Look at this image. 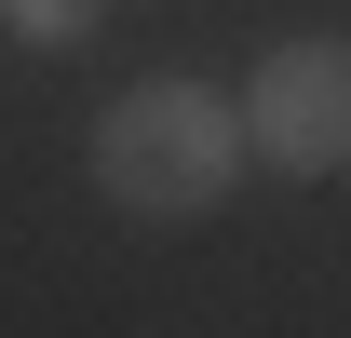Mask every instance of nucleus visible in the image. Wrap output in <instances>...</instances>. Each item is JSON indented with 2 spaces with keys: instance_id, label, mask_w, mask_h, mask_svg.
I'll list each match as a JSON object with an SVG mask.
<instances>
[{
  "instance_id": "f03ea898",
  "label": "nucleus",
  "mask_w": 351,
  "mask_h": 338,
  "mask_svg": "<svg viewBox=\"0 0 351 338\" xmlns=\"http://www.w3.org/2000/svg\"><path fill=\"white\" fill-rule=\"evenodd\" d=\"M243 149H270L284 176H351V41H270V68L243 82Z\"/></svg>"
},
{
  "instance_id": "f257e3e1",
  "label": "nucleus",
  "mask_w": 351,
  "mask_h": 338,
  "mask_svg": "<svg viewBox=\"0 0 351 338\" xmlns=\"http://www.w3.org/2000/svg\"><path fill=\"white\" fill-rule=\"evenodd\" d=\"M230 176H243V95H217V82H135V95L95 109V203L135 216V230L217 216Z\"/></svg>"
},
{
  "instance_id": "7ed1b4c3",
  "label": "nucleus",
  "mask_w": 351,
  "mask_h": 338,
  "mask_svg": "<svg viewBox=\"0 0 351 338\" xmlns=\"http://www.w3.org/2000/svg\"><path fill=\"white\" fill-rule=\"evenodd\" d=\"M0 27H14L27 54H82L95 27H108V0H0Z\"/></svg>"
}]
</instances>
